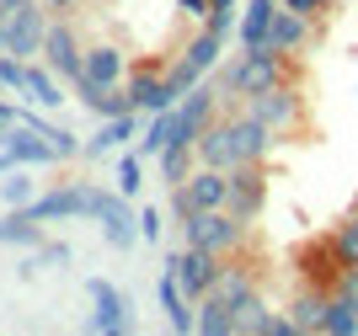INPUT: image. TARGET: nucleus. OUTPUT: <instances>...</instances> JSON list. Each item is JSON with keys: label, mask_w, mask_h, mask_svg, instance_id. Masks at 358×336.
I'll return each mask as SVG.
<instances>
[{"label": "nucleus", "mask_w": 358, "mask_h": 336, "mask_svg": "<svg viewBox=\"0 0 358 336\" xmlns=\"http://www.w3.org/2000/svg\"><path fill=\"white\" fill-rule=\"evenodd\" d=\"M284 75H289V59L273 54V48L262 43V48H241L230 64H220V70H214V80H220L224 96H257V91L284 86Z\"/></svg>", "instance_id": "f257e3e1"}, {"label": "nucleus", "mask_w": 358, "mask_h": 336, "mask_svg": "<svg viewBox=\"0 0 358 336\" xmlns=\"http://www.w3.org/2000/svg\"><path fill=\"white\" fill-rule=\"evenodd\" d=\"M102 198H107V187H96V182H64V187H54V192H38L27 203V214L43 219V224H54V219H96Z\"/></svg>", "instance_id": "f03ea898"}, {"label": "nucleus", "mask_w": 358, "mask_h": 336, "mask_svg": "<svg viewBox=\"0 0 358 336\" xmlns=\"http://www.w3.org/2000/svg\"><path fill=\"white\" fill-rule=\"evenodd\" d=\"M241 240H246V224L230 214V208H203L182 224V246H203L214 256H236Z\"/></svg>", "instance_id": "7ed1b4c3"}, {"label": "nucleus", "mask_w": 358, "mask_h": 336, "mask_svg": "<svg viewBox=\"0 0 358 336\" xmlns=\"http://www.w3.org/2000/svg\"><path fill=\"white\" fill-rule=\"evenodd\" d=\"M166 272H177V283H182V293L187 299H203V293H214L220 288V278H224V256H214V251H203V246H182V251H171L166 256Z\"/></svg>", "instance_id": "20e7f679"}, {"label": "nucleus", "mask_w": 358, "mask_h": 336, "mask_svg": "<svg viewBox=\"0 0 358 336\" xmlns=\"http://www.w3.org/2000/svg\"><path fill=\"white\" fill-rule=\"evenodd\" d=\"M16 166H64V161H59V149H54L48 133L27 129V123H11L6 139H0V176L16 171Z\"/></svg>", "instance_id": "39448f33"}, {"label": "nucleus", "mask_w": 358, "mask_h": 336, "mask_svg": "<svg viewBox=\"0 0 358 336\" xmlns=\"http://www.w3.org/2000/svg\"><path fill=\"white\" fill-rule=\"evenodd\" d=\"M48 6L43 0H27V6H16L11 16H6V48L22 59H43V38H48Z\"/></svg>", "instance_id": "423d86ee"}, {"label": "nucleus", "mask_w": 358, "mask_h": 336, "mask_svg": "<svg viewBox=\"0 0 358 336\" xmlns=\"http://www.w3.org/2000/svg\"><path fill=\"white\" fill-rule=\"evenodd\" d=\"M86 293H91V331L96 336H123V331H134V315H129V299H123L118 288H113V283L107 278H86Z\"/></svg>", "instance_id": "0eeeda50"}, {"label": "nucleus", "mask_w": 358, "mask_h": 336, "mask_svg": "<svg viewBox=\"0 0 358 336\" xmlns=\"http://www.w3.org/2000/svg\"><path fill=\"white\" fill-rule=\"evenodd\" d=\"M224 133H230V166H252V161H268V149L278 133L262 123L257 112H241V117H224Z\"/></svg>", "instance_id": "6e6552de"}, {"label": "nucleus", "mask_w": 358, "mask_h": 336, "mask_svg": "<svg viewBox=\"0 0 358 336\" xmlns=\"http://www.w3.org/2000/svg\"><path fill=\"white\" fill-rule=\"evenodd\" d=\"M246 112H257L262 123H268L278 139H284L289 129H299V117H305V102H299V91H289V86H273V91H257V96H246Z\"/></svg>", "instance_id": "1a4fd4ad"}, {"label": "nucleus", "mask_w": 358, "mask_h": 336, "mask_svg": "<svg viewBox=\"0 0 358 336\" xmlns=\"http://www.w3.org/2000/svg\"><path fill=\"white\" fill-rule=\"evenodd\" d=\"M262 203H268V182H262V161L252 166H230V214H236L241 224H252L257 214H262Z\"/></svg>", "instance_id": "9d476101"}, {"label": "nucleus", "mask_w": 358, "mask_h": 336, "mask_svg": "<svg viewBox=\"0 0 358 336\" xmlns=\"http://www.w3.org/2000/svg\"><path fill=\"white\" fill-rule=\"evenodd\" d=\"M43 64L48 70H59L64 80H80L86 75V48L75 43V32H70V22H48V38H43Z\"/></svg>", "instance_id": "9b49d317"}, {"label": "nucleus", "mask_w": 358, "mask_h": 336, "mask_svg": "<svg viewBox=\"0 0 358 336\" xmlns=\"http://www.w3.org/2000/svg\"><path fill=\"white\" fill-rule=\"evenodd\" d=\"M155 299H161V309H166V321H171V331H177V336H198V305L182 293L177 272H166V267H161V278H155Z\"/></svg>", "instance_id": "f8f14e48"}, {"label": "nucleus", "mask_w": 358, "mask_h": 336, "mask_svg": "<svg viewBox=\"0 0 358 336\" xmlns=\"http://www.w3.org/2000/svg\"><path fill=\"white\" fill-rule=\"evenodd\" d=\"M75 102L91 107V112H96V123H102V117L134 112V107H129V91H123V86H102V80H91V75H80V80H75Z\"/></svg>", "instance_id": "ddd939ff"}, {"label": "nucleus", "mask_w": 358, "mask_h": 336, "mask_svg": "<svg viewBox=\"0 0 358 336\" xmlns=\"http://www.w3.org/2000/svg\"><path fill=\"white\" fill-rule=\"evenodd\" d=\"M139 133V112H123V117H102V129L86 139V161H107V155H118L129 139Z\"/></svg>", "instance_id": "4468645a"}, {"label": "nucleus", "mask_w": 358, "mask_h": 336, "mask_svg": "<svg viewBox=\"0 0 358 336\" xmlns=\"http://www.w3.org/2000/svg\"><path fill=\"white\" fill-rule=\"evenodd\" d=\"M224 48H230V32H220V27H198V38H187V48H182V59L193 64L198 75H214L224 64Z\"/></svg>", "instance_id": "2eb2a0df"}, {"label": "nucleus", "mask_w": 358, "mask_h": 336, "mask_svg": "<svg viewBox=\"0 0 358 336\" xmlns=\"http://www.w3.org/2000/svg\"><path fill=\"white\" fill-rule=\"evenodd\" d=\"M305 38H310V16L289 11L284 0H278V11H273V27H268V48L289 59L294 48H305Z\"/></svg>", "instance_id": "dca6fc26"}, {"label": "nucleus", "mask_w": 358, "mask_h": 336, "mask_svg": "<svg viewBox=\"0 0 358 336\" xmlns=\"http://www.w3.org/2000/svg\"><path fill=\"white\" fill-rule=\"evenodd\" d=\"M241 331V309L224 293H203L198 299V336H236Z\"/></svg>", "instance_id": "f3484780"}, {"label": "nucleus", "mask_w": 358, "mask_h": 336, "mask_svg": "<svg viewBox=\"0 0 358 336\" xmlns=\"http://www.w3.org/2000/svg\"><path fill=\"white\" fill-rule=\"evenodd\" d=\"M123 91H129V107H134V112H166V75H155V70H134L129 75V80H123Z\"/></svg>", "instance_id": "a211bd4d"}, {"label": "nucleus", "mask_w": 358, "mask_h": 336, "mask_svg": "<svg viewBox=\"0 0 358 336\" xmlns=\"http://www.w3.org/2000/svg\"><path fill=\"white\" fill-rule=\"evenodd\" d=\"M273 11H278V0H246V6H241L236 43L241 48H262L268 43V27H273Z\"/></svg>", "instance_id": "6ab92c4d"}, {"label": "nucleus", "mask_w": 358, "mask_h": 336, "mask_svg": "<svg viewBox=\"0 0 358 336\" xmlns=\"http://www.w3.org/2000/svg\"><path fill=\"white\" fill-rule=\"evenodd\" d=\"M86 75H91V80H102V86H123V80H129V70H123V48L118 43L86 48Z\"/></svg>", "instance_id": "aec40b11"}, {"label": "nucleus", "mask_w": 358, "mask_h": 336, "mask_svg": "<svg viewBox=\"0 0 358 336\" xmlns=\"http://www.w3.org/2000/svg\"><path fill=\"white\" fill-rule=\"evenodd\" d=\"M0 246H22V251L43 246V219H32L27 208H11L0 219Z\"/></svg>", "instance_id": "412c9836"}, {"label": "nucleus", "mask_w": 358, "mask_h": 336, "mask_svg": "<svg viewBox=\"0 0 358 336\" xmlns=\"http://www.w3.org/2000/svg\"><path fill=\"white\" fill-rule=\"evenodd\" d=\"M27 102H38V107H59L64 102V75L48 70L43 59L27 70Z\"/></svg>", "instance_id": "4be33fe9"}, {"label": "nucleus", "mask_w": 358, "mask_h": 336, "mask_svg": "<svg viewBox=\"0 0 358 336\" xmlns=\"http://www.w3.org/2000/svg\"><path fill=\"white\" fill-rule=\"evenodd\" d=\"M171 133H177V107H166V112H150V123H145V139H139V155L145 161H161V149L171 145Z\"/></svg>", "instance_id": "5701e85b"}, {"label": "nucleus", "mask_w": 358, "mask_h": 336, "mask_svg": "<svg viewBox=\"0 0 358 336\" xmlns=\"http://www.w3.org/2000/svg\"><path fill=\"white\" fill-rule=\"evenodd\" d=\"M32 198H38V182L27 176V166H16V171L0 176V203L6 208H27Z\"/></svg>", "instance_id": "b1692460"}, {"label": "nucleus", "mask_w": 358, "mask_h": 336, "mask_svg": "<svg viewBox=\"0 0 358 336\" xmlns=\"http://www.w3.org/2000/svg\"><path fill=\"white\" fill-rule=\"evenodd\" d=\"M198 166H230V133H224L220 117H214L209 129H203V139H198Z\"/></svg>", "instance_id": "393cba45"}, {"label": "nucleus", "mask_w": 358, "mask_h": 336, "mask_svg": "<svg viewBox=\"0 0 358 336\" xmlns=\"http://www.w3.org/2000/svg\"><path fill=\"white\" fill-rule=\"evenodd\" d=\"M27 70H32V59L22 54H0V91H11V96H27Z\"/></svg>", "instance_id": "a878e982"}, {"label": "nucleus", "mask_w": 358, "mask_h": 336, "mask_svg": "<svg viewBox=\"0 0 358 336\" xmlns=\"http://www.w3.org/2000/svg\"><path fill=\"white\" fill-rule=\"evenodd\" d=\"M289 315H294L299 331H321V326H327V299H321V293H299L294 305H289Z\"/></svg>", "instance_id": "bb28decb"}, {"label": "nucleus", "mask_w": 358, "mask_h": 336, "mask_svg": "<svg viewBox=\"0 0 358 336\" xmlns=\"http://www.w3.org/2000/svg\"><path fill=\"white\" fill-rule=\"evenodd\" d=\"M139 187H145V155H139V149H123L118 155V192L123 198H139Z\"/></svg>", "instance_id": "cd10ccee"}, {"label": "nucleus", "mask_w": 358, "mask_h": 336, "mask_svg": "<svg viewBox=\"0 0 358 336\" xmlns=\"http://www.w3.org/2000/svg\"><path fill=\"white\" fill-rule=\"evenodd\" d=\"M198 80H203V75H198L193 64H187V59H177V64H171V70H166V102L177 107L182 96H187V91L198 86Z\"/></svg>", "instance_id": "c85d7f7f"}, {"label": "nucleus", "mask_w": 358, "mask_h": 336, "mask_svg": "<svg viewBox=\"0 0 358 336\" xmlns=\"http://www.w3.org/2000/svg\"><path fill=\"white\" fill-rule=\"evenodd\" d=\"M331 251H337L348 267H358V219L337 224V235H331Z\"/></svg>", "instance_id": "c756f323"}, {"label": "nucleus", "mask_w": 358, "mask_h": 336, "mask_svg": "<svg viewBox=\"0 0 358 336\" xmlns=\"http://www.w3.org/2000/svg\"><path fill=\"white\" fill-rule=\"evenodd\" d=\"M32 256H38V267H64L75 251H70V240H54V235H43V246H32Z\"/></svg>", "instance_id": "7c9ffc66"}, {"label": "nucleus", "mask_w": 358, "mask_h": 336, "mask_svg": "<svg viewBox=\"0 0 358 336\" xmlns=\"http://www.w3.org/2000/svg\"><path fill=\"white\" fill-rule=\"evenodd\" d=\"M166 214L177 219V230H182V224H187V219H193V214H198L193 192H187V182H177V187H171V203H166Z\"/></svg>", "instance_id": "2f4dec72"}, {"label": "nucleus", "mask_w": 358, "mask_h": 336, "mask_svg": "<svg viewBox=\"0 0 358 336\" xmlns=\"http://www.w3.org/2000/svg\"><path fill=\"white\" fill-rule=\"evenodd\" d=\"M161 230H166V224H161V208H139V240H145V246H155V240H161Z\"/></svg>", "instance_id": "473e14b6"}, {"label": "nucleus", "mask_w": 358, "mask_h": 336, "mask_svg": "<svg viewBox=\"0 0 358 336\" xmlns=\"http://www.w3.org/2000/svg\"><path fill=\"white\" fill-rule=\"evenodd\" d=\"M284 6H289V11H299V16H310V22H315V16L327 11L331 0H284Z\"/></svg>", "instance_id": "72a5a7b5"}, {"label": "nucleus", "mask_w": 358, "mask_h": 336, "mask_svg": "<svg viewBox=\"0 0 358 336\" xmlns=\"http://www.w3.org/2000/svg\"><path fill=\"white\" fill-rule=\"evenodd\" d=\"M182 16H193V22H209V0H177Z\"/></svg>", "instance_id": "f704fd0d"}, {"label": "nucleus", "mask_w": 358, "mask_h": 336, "mask_svg": "<svg viewBox=\"0 0 358 336\" xmlns=\"http://www.w3.org/2000/svg\"><path fill=\"white\" fill-rule=\"evenodd\" d=\"M32 272H43V267H38V256H32V251H27V256L16 262V278H32Z\"/></svg>", "instance_id": "c9c22d12"}, {"label": "nucleus", "mask_w": 358, "mask_h": 336, "mask_svg": "<svg viewBox=\"0 0 358 336\" xmlns=\"http://www.w3.org/2000/svg\"><path fill=\"white\" fill-rule=\"evenodd\" d=\"M43 6H48V11H70L75 0H43Z\"/></svg>", "instance_id": "e433bc0d"}, {"label": "nucleus", "mask_w": 358, "mask_h": 336, "mask_svg": "<svg viewBox=\"0 0 358 336\" xmlns=\"http://www.w3.org/2000/svg\"><path fill=\"white\" fill-rule=\"evenodd\" d=\"M0 54H6V16H0Z\"/></svg>", "instance_id": "4c0bfd02"}, {"label": "nucleus", "mask_w": 358, "mask_h": 336, "mask_svg": "<svg viewBox=\"0 0 358 336\" xmlns=\"http://www.w3.org/2000/svg\"><path fill=\"white\" fill-rule=\"evenodd\" d=\"M6 129H11V117H0V139H6Z\"/></svg>", "instance_id": "58836bf2"}]
</instances>
